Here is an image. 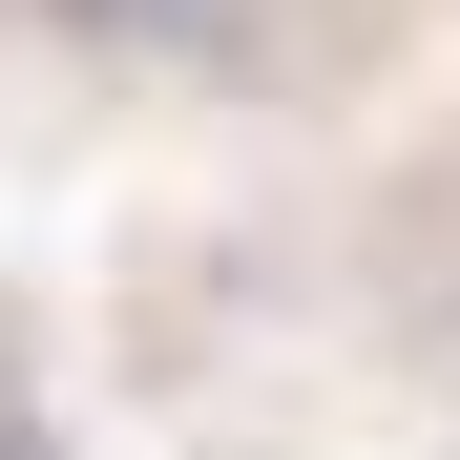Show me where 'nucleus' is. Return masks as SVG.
Segmentation results:
<instances>
[{
  "mask_svg": "<svg viewBox=\"0 0 460 460\" xmlns=\"http://www.w3.org/2000/svg\"><path fill=\"white\" fill-rule=\"evenodd\" d=\"M42 22H84V42H126V63H230L252 0H42Z\"/></svg>",
  "mask_w": 460,
  "mask_h": 460,
  "instance_id": "f257e3e1",
  "label": "nucleus"
}]
</instances>
